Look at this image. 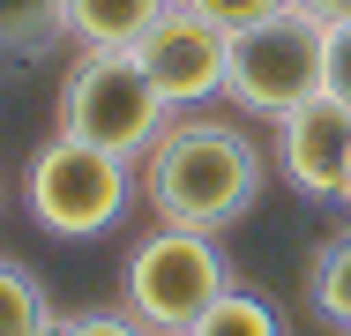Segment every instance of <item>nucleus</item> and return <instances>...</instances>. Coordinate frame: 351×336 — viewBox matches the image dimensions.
Segmentation results:
<instances>
[{"instance_id": "6", "label": "nucleus", "mask_w": 351, "mask_h": 336, "mask_svg": "<svg viewBox=\"0 0 351 336\" xmlns=\"http://www.w3.org/2000/svg\"><path fill=\"white\" fill-rule=\"evenodd\" d=\"M224 38H232V30H217V23H202L195 8L172 0V8L135 38V60H142V75L165 90L172 112H195L202 97H224Z\"/></svg>"}, {"instance_id": "5", "label": "nucleus", "mask_w": 351, "mask_h": 336, "mask_svg": "<svg viewBox=\"0 0 351 336\" xmlns=\"http://www.w3.org/2000/svg\"><path fill=\"white\" fill-rule=\"evenodd\" d=\"M128 195H135L128 157H112L97 142H75V134H53L30 157V172H23V202H30V217L53 239H97V232H112Z\"/></svg>"}, {"instance_id": "1", "label": "nucleus", "mask_w": 351, "mask_h": 336, "mask_svg": "<svg viewBox=\"0 0 351 336\" xmlns=\"http://www.w3.org/2000/svg\"><path fill=\"white\" fill-rule=\"evenodd\" d=\"M269 180V157L262 142L239 128V120H210V112H172L165 134L149 142L142 157V202L157 224H180V232H224L239 224Z\"/></svg>"}, {"instance_id": "4", "label": "nucleus", "mask_w": 351, "mask_h": 336, "mask_svg": "<svg viewBox=\"0 0 351 336\" xmlns=\"http://www.w3.org/2000/svg\"><path fill=\"white\" fill-rule=\"evenodd\" d=\"M224 291H232V262H224L217 232L157 224L149 239H135V254H128V269H120V299H128V314L149 322L157 336H187Z\"/></svg>"}, {"instance_id": "8", "label": "nucleus", "mask_w": 351, "mask_h": 336, "mask_svg": "<svg viewBox=\"0 0 351 336\" xmlns=\"http://www.w3.org/2000/svg\"><path fill=\"white\" fill-rule=\"evenodd\" d=\"M165 8L172 0H60V23H68L75 45H90V53H135V38Z\"/></svg>"}, {"instance_id": "13", "label": "nucleus", "mask_w": 351, "mask_h": 336, "mask_svg": "<svg viewBox=\"0 0 351 336\" xmlns=\"http://www.w3.org/2000/svg\"><path fill=\"white\" fill-rule=\"evenodd\" d=\"M180 8H195V15L217 23V30H247V23L277 15V8H291V0H180Z\"/></svg>"}, {"instance_id": "9", "label": "nucleus", "mask_w": 351, "mask_h": 336, "mask_svg": "<svg viewBox=\"0 0 351 336\" xmlns=\"http://www.w3.org/2000/svg\"><path fill=\"white\" fill-rule=\"evenodd\" d=\"M53 329H60V314H53L45 284L0 254V336H53Z\"/></svg>"}, {"instance_id": "15", "label": "nucleus", "mask_w": 351, "mask_h": 336, "mask_svg": "<svg viewBox=\"0 0 351 336\" xmlns=\"http://www.w3.org/2000/svg\"><path fill=\"white\" fill-rule=\"evenodd\" d=\"M337 105H351V23H329V82H322Z\"/></svg>"}, {"instance_id": "2", "label": "nucleus", "mask_w": 351, "mask_h": 336, "mask_svg": "<svg viewBox=\"0 0 351 336\" xmlns=\"http://www.w3.org/2000/svg\"><path fill=\"white\" fill-rule=\"evenodd\" d=\"M322 82H329V23L306 8H277L224 38V97L247 120L277 128L284 112L322 97Z\"/></svg>"}, {"instance_id": "7", "label": "nucleus", "mask_w": 351, "mask_h": 336, "mask_svg": "<svg viewBox=\"0 0 351 336\" xmlns=\"http://www.w3.org/2000/svg\"><path fill=\"white\" fill-rule=\"evenodd\" d=\"M277 172L306 202H337L351 172V105H337L329 90L306 97L299 112L277 120Z\"/></svg>"}, {"instance_id": "10", "label": "nucleus", "mask_w": 351, "mask_h": 336, "mask_svg": "<svg viewBox=\"0 0 351 336\" xmlns=\"http://www.w3.org/2000/svg\"><path fill=\"white\" fill-rule=\"evenodd\" d=\"M53 38H68L60 0H0V60H38Z\"/></svg>"}, {"instance_id": "16", "label": "nucleus", "mask_w": 351, "mask_h": 336, "mask_svg": "<svg viewBox=\"0 0 351 336\" xmlns=\"http://www.w3.org/2000/svg\"><path fill=\"white\" fill-rule=\"evenodd\" d=\"M291 8H306V15H322V23H351V0H291Z\"/></svg>"}, {"instance_id": "12", "label": "nucleus", "mask_w": 351, "mask_h": 336, "mask_svg": "<svg viewBox=\"0 0 351 336\" xmlns=\"http://www.w3.org/2000/svg\"><path fill=\"white\" fill-rule=\"evenodd\" d=\"M187 336H284V322H277V307H269V299H254V291H239V284H232V291H224V299H217Z\"/></svg>"}, {"instance_id": "3", "label": "nucleus", "mask_w": 351, "mask_h": 336, "mask_svg": "<svg viewBox=\"0 0 351 336\" xmlns=\"http://www.w3.org/2000/svg\"><path fill=\"white\" fill-rule=\"evenodd\" d=\"M53 120L60 134L75 142H97V149H112V157H149V142L165 134L172 120V105H165V90L142 75L135 53H75L68 75H60V97H53Z\"/></svg>"}, {"instance_id": "14", "label": "nucleus", "mask_w": 351, "mask_h": 336, "mask_svg": "<svg viewBox=\"0 0 351 336\" xmlns=\"http://www.w3.org/2000/svg\"><path fill=\"white\" fill-rule=\"evenodd\" d=\"M53 336H157L149 322L135 314H112V307H97V314H60V329Z\"/></svg>"}, {"instance_id": "17", "label": "nucleus", "mask_w": 351, "mask_h": 336, "mask_svg": "<svg viewBox=\"0 0 351 336\" xmlns=\"http://www.w3.org/2000/svg\"><path fill=\"white\" fill-rule=\"evenodd\" d=\"M337 202H344V209H351V172H344V195H337Z\"/></svg>"}, {"instance_id": "11", "label": "nucleus", "mask_w": 351, "mask_h": 336, "mask_svg": "<svg viewBox=\"0 0 351 336\" xmlns=\"http://www.w3.org/2000/svg\"><path fill=\"white\" fill-rule=\"evenodd\" d=\"M306 291H314V307L351 336V232H337V239H322V247H314Z\"/></svg>"}]
</instances>
